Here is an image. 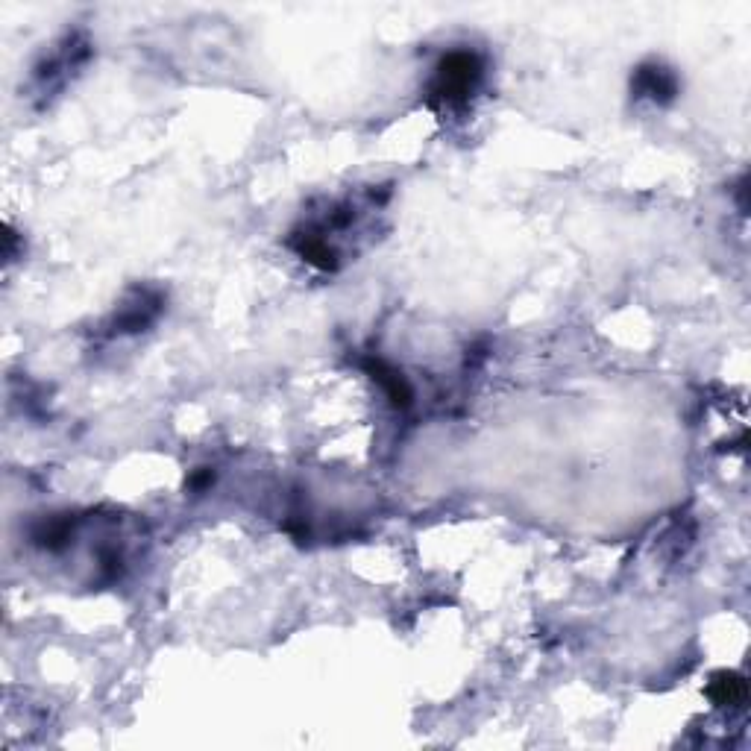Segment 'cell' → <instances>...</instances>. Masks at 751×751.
I'll return each mask as SVG.
<instances>
[{
	"mask_svg": "<svg viewBox=\"0 0 751 751\" xmlns=\"http://www.w3.org/2000/svg\"><path fill=\"white\" fill-rule=\"evenodd\" d=\"M485 74L482 56L473 50H449L435 65V80H432V103L435 106H461L479 89Z\"/></svg>",
	"mask_w": 751,
	"mask_h": 751,
	"instance_id": "cell-1",
	"label": "cell"
},
{
	"mask_svg": "<svg viewBox=\"0 0 751 751\" xmlns=\"http://www.w3.org/2000/svg\"><path fill=\"white\" fill-rule=\"evenodd\" d=\"M634 89L640 91L643 97H652L658 103H669L678 94V80L663 65H643L634 74Z\"/></svg>",
	"mask_w": 751,
	"mask_h": 751,
	"instance_id": "cell-2",
	"label": "cell"
},
{
	"mask_svg": "<svg viewBox=\"0 0 751 751\" xmlns=\"http://www.w3.org/2000/svg\"><path fill=\"white\" fill-rule=\"evenodd\" d=\"M710 702L719 707H743L749 699V684L737 672H716L707 687Z\"/></svg>",
	"mask_w": 751,
	"mask_h": 751,
	"instance_id": "cell-3",
	"label": "cell"
},
{
	"mask_svg": "<svg viewBox=\"0 0 751 751\" xmlns=\"http://www.w3.org/2000/svg\"><path fill=\"white\" fill-rule=\"evenodd\" d=\"M370 373H373V379L385 388V394L391 397V402L394 405H399V408H408L411 405V388H408V382L399 376L397 370H391V367H385L382 361H376V364H370Z\"/></svg>",
	"mask_w": 751,
	"mask_h": 751,
	"instance_id": "cell-4",
	"label": "cell"
}]
</instances>
